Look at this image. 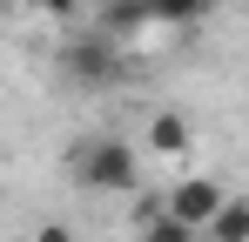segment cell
<instances>
[{"label":"cell","instance_id":"3","mask_svg":"<svg viewBox=\"0 0 249 242\" xmlns=\"http://www.w3.org/2000/svg\"><path fill=\"white\" fill-rule=\"evenodd\" d=\"M68 81H81V87H108L115 81V40L108 34H81V40H68Z\"/></svg>","mask_w":249,"mask_h":242},{"label":"cell","instance_id":"9","mask_svg":"<svg viewBox=\"0 0 249 242\" xmlns=\"http://www.w3.org/2000/svg\"><path fill=\"white\" fill-rule=\"evenodd\" d=\"M34 242H74V229H68V222H41V229H34Z\"/></svg>","mask_w":249,"mask_h":242},{"label":"cell","instance_id":"5","mask_svg":"<svg viewBox=\"0 0 249 242\" xmlns=\"http://www.w3.org/2000/svg\"><path fill=\"white\" fill-rule=\"evenodd\" d=\"M209 242H249V195H222V208L202 222Z\"/></svg>","mask_w":249,"mask_h":242},{"label":"cell","instance_id":"10","mask_svg":"<svg viewBox=\"0 0 249 242\" xmlns=\"http://www.w3.org/2000/svg\"><path fill=\"white\" fill-rule=\"evenodd\" d=\"M236 7H249V0H236Z\"/></svg>","mask_w":249,"mask_h":242},{"label":"cell","instance_id":"4","mask_svg":"<svg viewBox=\"0 0 249 242\" xmlns=\"http://www.w3.org/2000/svg\"><path fill=\"white\" fill-rule=\"evenodd\" d=\"M189 148H196V135H189V121L175 115V108L148 115V161H182Z\"/></svg>","mask_w":249,"mask_h":242},{"label":"cell","instance_id":"1","mask_svg":"<svg viewBox=\"0 0 249 242\" xmlns=\"http://www.w3.org/2000/svg\"><path fill=\"white\" fill-rule=\"evenodd\" d=\"M74 182L94 189V195H128L142 182V148L122 141V135H101V141H88L74 155Z\"/></svg>","mask_w":249,"mask_h":242},{"label":"cell","instance_id":"7","mask_svg":"<svg viewBox=\"0 0 249 242\" xmlns=\"http://www.w3.org/2000/svg\"><path fill=\"white\" fill-rule=\"evenodd\" d=\"M222 0H148V20H162V27H189V20H202L215 14Z\"/></svg>","mask_w":249,"mask_h":242},{"label":"cell","instance_id":"8","mask_svg":"<svg viewBox=\"0 0 249 242\" xmlns=\"http://www.w3.org/2000/svg\"><path fill=\"white\" fill-rule=\"evenodd\" d=\"M34 7H41L47 20H74V14H81V0H34Z\"/></svg>","mask_w":249,"mask_h":242},{"label":"cell","instance_id":"6","mask_svg":"<svg viewBox=\"0 0 249 242\" xmlns=\"http://www.w3.org/2000/svg\"><path fill=\"white\" fill-rule=\"evenodd\" d=\"M135 222H142V229H135V242H196V229H189V222H175L168 208H142Z\"/></svg>","mask_w":249,"mask_h":242},{"label":"cell","instance_id":"2","mask_svg":"<svg viewBox=\"0 0 249 242\" xmlns=\"http://www.w3.org/2000/svg\"><path fill=\"white\" fill-rule=\"evenodd\" d=\"M222 195H229V189H222V175H182V182L168 189V202H162V208L175 215V222H189V229L202 236V222L222 208Z\"/></svg>","mask_w":249,"mask_h":242}]
</instances>
